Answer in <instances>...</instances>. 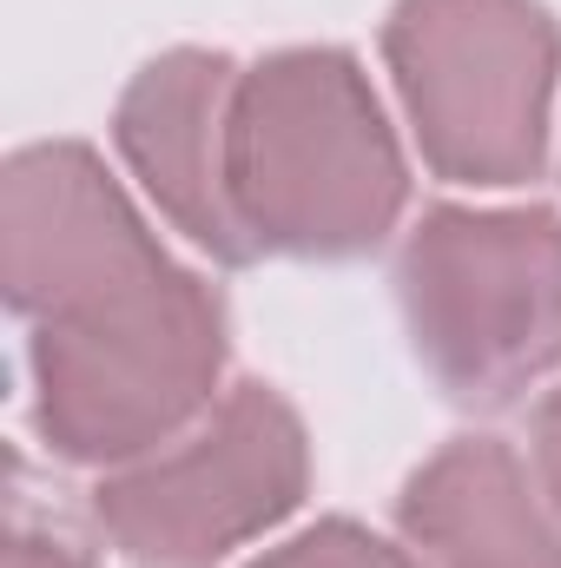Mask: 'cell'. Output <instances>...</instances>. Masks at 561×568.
Masks as SVG:
<instances>
[{"label":"cell","instance_id":"5","mask_svg":"<svg viewBox=\"0 0 561 568\" xmlns=\"http://www.w3.org/2000/svg\"><path fill=\"white\" fill-rule=\"evenodd\" d=\"M310 489V436L284 390L245 377L198 424L93 483L86 516L133 568H218Z\"/></svg>","mask_w":561,"mask_h":568},{"label":"cell","instance_id":"4","mask_svg":"<svg viewBox=\"0 0 561 568\" xmlns=\"http://www.w3.org/2000/svg\"><path fill=\"white\" fill-rule=\"evenodd\" d=\"M384 67L429 179L509 192L542 179L561 20L542 0H390Z\"/></svg>","mask_w":561,"mask_h":568},{"label":"cell","instance_id":"6","mask_svg":"<svg viewBox=\"0 0 561 568\" xmlns=\"http://www.w3.org/2000/svg\"><path fill=\"white\" fill-rule=\"evenodd\" d=\"M133 192L86 140H33L0 165V284L20 324L165 265Z\"/></svg>","mask_w":561,"mask_h":568},{"label":"cell","instance_id":"1","mask_svg":"<svg viewBox=\"0 0 561 568\" xmlns=\"http://www.w3.org/2000/svg\"><path fill=\"white\" fill-rule=\"evenodd\" d=\"M225 185L252 258L350 265L377 252L410 205V165L357 53L278 47L252 60L232 93Z\"/></svg>","mask_w":561,"mask_h":568},{"label":"cell","instance_id":"11","mask_svg":"<svg viewBox=\"0 0 561 568\" xmlns=\"http://www.w3.org/2000/svg\"><path fill=\"white\" fill-rule=\"evenodd\" d=\"M529 469H536L549 509L561 516V384L542 390V404L529 410Z\"/></svg>","mask_w":561,"mask_h":568},{"label":"cell","instance_id":"8","mask_svg":"<svg viewBox=\"0 0 561 568\" xmlns=\"http://www.w3.org/2000/svg\"><path fill=\"white\" fill-rule=\"evenodd\" d=\"M397 542L417 568H561V516L516 443L469 429L410 469Z\"/></svg>","mask_w":561,"mask_h":568},{"label":"cell","instance_id":"3","mask_svg":"<svg viewBox=\"0 0 561 568\" xmlns=\"http://www.w3.org/2000/svg\"><path fill=\"white\" fill-rule=\"evenodd\" d=\"M397 311L456 410H509L561 371V212L429 205L397 245Z\"/></svg>","mask_w":561,"mask_h":568},{"label":"cell","instance_id":"2","mask_svg":"<svg viewBox=\"0 0 561 568\" xmlns=\"http://www.w3.org/2000/svg\"><path fill=\"white\" fill-rule=\"evenodd\" d=\"M225 364V297L165 258L27 324V417L53 463L106 476L198 424Z\"/></svg>","mask_w":561,"mask_h":568},{"label":"cell","instance_id":"9","mask_svg":"<svg viewBox=\"0 0 561 568\" xmlns=\"http://www.w3.org/2000/svg\"><path fill=\"white\" fill-rule=\"evenodd\" d=\"M245 568H417V556L404 542H384L377 529H364L350 516H324V523L297 529L290 542L252 556Z\"/></svg>","mask_w":561,"mask_h":568},{"label":"cell","instance_id":"7","mask_svg":"<svg viewBox=\"0 0 561 568\" xmlns=\"http://www.w3.org/2000/svg\"><path fill=\"white\" fill-rule=\"evenodd\" d=\"M238 73L245 67L218 47H165L126 80L113 106V145L140 179V192L159 205V219L232 272L258 265L232 219V185H225Z\"/></svg>","mask_w":561,"mask_h":568},{"label":"cell","instance_id":"10","mask_svg":"<svg viewBox=\"0 0 561 568\" xmlns=\"http://www.w3.org/2000/svg\"><path fill=\"white\" fill-rule=\"evenodd\" d=\"M7 568H100L86 542H73L53 516L40 523L27 509V489H13V529H7Z\"/></svg>","mask_w":561,"mask_h":568}]
</instances>
